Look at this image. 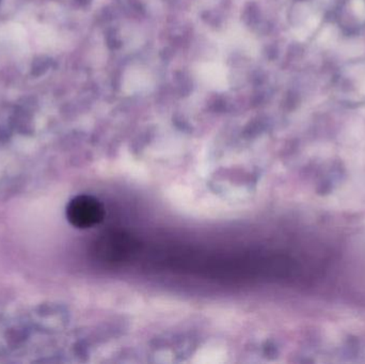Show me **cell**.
<instances>
[{
    "mask_svg": "<svg viewBox=\"0 0 365 364\" xmlns=\"http://www.w3.org/2000/svg\"><path fill=\"white\" fill-rule=\"evenodd\" d=\"M128 245H130V241L123 235L111 234L105 235L101 239V244L98 245L101 249V254H106V258L115 259L119 258L120 254L128 250Z\"/></svg>",
    "mask_w": 365,
    "mask_h": 364,
    "instance_id": "obj_2",
    "label": "cell"
},
{
    "mask_svg": "<svg viewBox=\"0 0 365 364\" xmlns=\"http://www.w3.org/2000/svg\"><path fill=\"white\" fill-rule=\"evenodd\" d=\"M105 217L104 205L90 194H79L68 202L66 218L74 228L85 230L101 224Z\"/></svg>",
    "mask_w": 365,
    "mask_h": 364,
    "instance_id": "obj_1",
    "label": "cell"
}]
</instances>
